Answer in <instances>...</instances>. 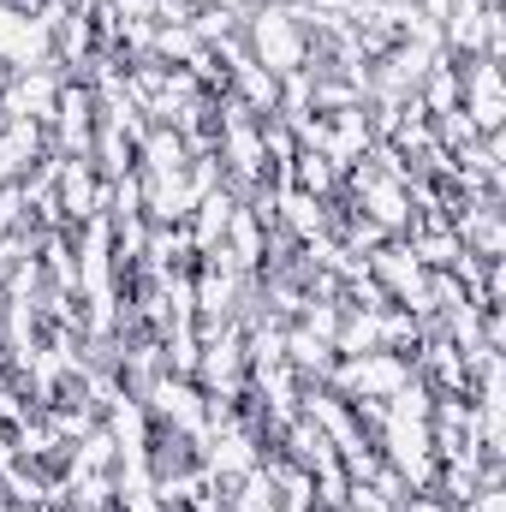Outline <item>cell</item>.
Masks as SVG:
<instances>
[{
  "mask_svg": "<svg viewBox=\"0 0 506 512\" xmlns=\"http://www.w3.org/2000/svg\"><path fill=\"white\" fill-rule=\"evenodd\" d=\"M245 54H251V66H262L268 78L304 72V60H310L304 18L292 6H256L251 18H245Z\"/></svg>",
  "mask_w": 506,
  "mask_h": 512,
  "instance_id": "obj_1",
  "label": "cell"
},
{
  "mask_svg": "<svg viewBox=\"0 0 506 512\" xmlns=\"http://www.w3.org/2000/svg\"><path fill=\"white\" fill-rule=\"evenodd\" d=\"M411 376L417 370H411L405 352H364V358H334V370H328L322 387H334L340 399H387V393H399Z\"/></svg>",
  "mask_w": 506,
  "mask_h": 512,
  "instance_id": "obj_2",
  "label": "cell"
},
{
  "mask_svg": "<svg viewBox=\"0 0 506 512\" xmlns=\"http://www.w3.org/2000/svg\"><path fill=\"white\" fill-rule=\"evenodd\" d=\"M358 215L376 221L387 239L405 233V227H411V179H405V173H387L381 161L358 167Z\"/></svg>",
  "mask_w": 506,
  "mask_h": 512,
  "instance_id": "obj_3",
  "label": "cell"
},
{
  "mask_svg": "<svg viewBox=\"0 0 506 512\" xmlns=\"http://www.w3.org/2000/svg\"><path fill=\"white\" fill-rule=\"evenodd\" d=\"M60 72H54V60H42V66H24V72H12L6 84H0V114L6 120H30V126H48L54 120V108H60Z\"/></svg>",
  "mask_w": 506,
  "mask_h": 512,
  "instance_id": "obj_4",
  "label": "cell"
},
{
  "mask_svg": "<svg viewBox=\"0 0 506 512\" xmlns=\"http://www.w3.org/2000/svg\"><path fill=\"white\" fill-rule=\"evenodd\" d=\"M251 6H280V0H251Z\"/></svg>",
  "mask_w": 506,
  "mask_h": 512,
  "instance_id": "obj_5",
  "label": "cell"
},
{
  "mask_svg": "<svg viewBox=\"0 0 506 512\" xmlns=\"http://www.w3.org/2000/svg\"><path fill=\"white\" fill-rule=\"evenodd\" d=\"M381 512H393V507H381Z\"/></svg>",
  "mask_w": 506,
  "mask_h": 512,
  "instance_id": "obj_6",
  "label": "cell"
}]
</instances>
